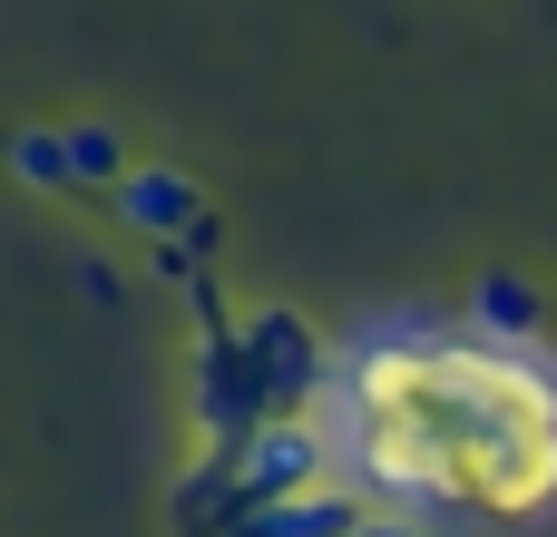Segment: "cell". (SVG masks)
I'll use <instances>...</instances> for the list:
<instances>
[{"mask_svg": "<svg viewBox=\"0 0 557 537\" xmlns=\"http://www.w3.org/2000/svg\"><path fill=\"white\" fill-rule=\"evenodd\" d=\"M127 215H137L147 235H176V215H196V196H186L176 176H137V186H127Z\"/></svg>", "mask_w": 557, "mask_h": 537, "instance_id": "cell-4", "label": "cell"}, {"mask_svg": "<svg viewBox=\"0 0 557 537\" xmlns=\"http://www.w3.org/2000/svg\"><path fill=\"white\" fill-rule=\"evenodd\" d=\"M69 176H88V186H98V176H117V137H98V127H88V137H69Z\"/></svg>", "mask_w": 557, "mask_h": 537, "instance_id": "cell-5", "label": "cell"}, {"mask_svg": "<svg viewBox=\"0 0 557 537\" xmlns=\"http://www.w3.org/2000/svg\"><path fill=\"white\" fill-rule=\"evenodd\" d=\"M352 537H421L411 519H352Z\"/></svg>", "mask_w": 557, "mask_h": 537, "instance_id": "cell-7", "label": "cell"}, {"mask_svg": "<svg viewBox=\"0 0 557 537\" xmlns=\"http://www.w3.org/2000/svg\"><path fill=\"white\" fill-rule=\"evenodd\" d=\"M352 440L382 499L539 509L557 489V382L529 352L431 342L392 323L352 372Z\"/></svg>", "mask_w": 557, "mask_h": 537, "instance_id": "cell-1", "label": "cell"}, {"mask_svg": "<svg viewBox=\"0 0 557 537\" xmlns=\"http://www.w3.org/2000/svg\"><path fill=\"white\" fill-rule=\"evenodd\" d=\"M480 333L529 342V333H539V294H529L519 274H490V284H480Z\"/></svg>", "mask_w": 557, "mask_h": 537, "instance_id": "cell-3", "label": "cell"}, {"mask_svg": "<svg viewBox=\"0 0 557 537\" xmlns=\"http://www.w3.org/2000/svg\"><path fill=\"white\" fill-rule=\"evenodd\" d=\"M20 176H39V186H69V147H59V137H20Z\"/></svg>", "mask_w": 557, "mask_h": 537, "instance_id": "cell-6", "label": "cell"}, {"mask_svg": "<svg viewBox=\"0 0 557 537\" xmlns=\"http://www.w3.org/2000/svg\"><path fill=\"white\" fill-rule=\"evenodd\" d=\"M352 519H362V499L333 489V479H313V489H294V499H255V509L235 519V537H352Z\"/></svg>", "mask_w": 557, "mask_h": 537, "instance_id": "cell-2", "label": "cell"}]
</instances>
